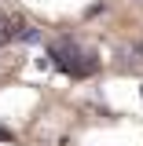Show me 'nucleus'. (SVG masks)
<instances>
[{
    "label": "nucleus",
    "mask_w": 143,
    "mask_h": 146,
    "mask_svg": "<svg viewBox=\"0 0 143 146\" xmlns=\"http://www.w3.org/2000/svg\"><path fill=\"white\" fill-rule=\"evenodd\" d=\"M140 95H143V88H140Z\"/></svg>",
    "instance_id": "nucleus-5"
},
{
    "label": "nucleus",
    "mask_w": 143,
    "mask_h": 146,
    "mask_svg": "<svg viewBox=\"0 0 143 146\" xmlns=\"http://www.w3.org/2000/svg\"><path fill=\"white\" fill-rule=\"evenodd\" d=\"M0 143H15V131H11V128H4V124H0Z\"/></svg>",
    "instance_id": "nucleus-4"
},
{
    "label": "nucleus",
    "mask_w": 143,
    "mask_h": 146,
    "mask_svg": "<svg viewBox=\"0 0 143 146\" xmlns=\"http://www.w3.org/2000/svg\"><path fill=\"white\" fill-rule=\"evenodd\" d=\"M48 62L59 73L73 77V80H85L92 73H99V66H103L99 55L92 51V48H85L81 40H73V36H59V40L48 44Z\"/></svg>",
    "instance_id": "nucleus-1"
},
{
    "label": "nucleus",
    "mask_w": 143,
    "mask_h": 146,
    "mask_svg": "<svg viewBox=\"0 0 143 146\" xmlns=\"http://www.w3.org/2000/svg\"><path fill=\"white\" fill-rule=\"evenodd\" d=\"M15 29H18V22H15L11 15H4V11H0V48L15 40Z\"/></svg>",
    "instance_id": "nucleus-2"
},
{
    "label": "nucleus",
    "mask_w": 143,
    "mask_h": 146,
    "mask_svg": "<svg viewBox=\"0 0 143 146\" xmlns=\"http://www.w3.org/2000/svg\"><path fill=\"white\" fill-rule=\"evenodd\" d=\"M15 40H18V44H37V40H40V29H37V26H18Z\"/></svg>",
    "instance_id": "nucleus-3"
}]
</instances>
